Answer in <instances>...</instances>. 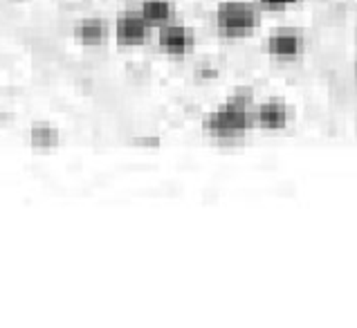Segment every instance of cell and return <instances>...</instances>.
<instances>
[{
	"label": "cell",
	"mask_w": 357,
	"mask_h": 328,
	"mask_svg": "<svg viewBox=\"0 0 357 328\" xmlns=\"http://www.w3.org/2000/svg\"><path fill=\"white\" fill-rule=\"evenodd\" d=\"M3 121H5V112H3V108H0V128H3Z\"/></svg>",
	"instance_id": "obj_13"
},
{
	"label": "cell",
	"mask_w": 357,
	"mask_h": 328,
	"mask_svg": "<svg viewBox=\"0 0 357 328\" xmlns=\"http://www.w3.org/2000/svg\"><path fill=\"white\" fill-rule=\"evenodd\" d=\"M196 77L198 79H216L218 77V68H213V66H202L196 70Z\"/></svg>",
	"instance_id": "obj_12"
},
{
	"label": "cell",
	"mask_w": 357,
	"mask_h": 328,
	"mask_svg": "<svg viewBox=\"0 0 357 328\" xmlns=\"http://www.w3.org/2000/svg\"><path fill=\"white\" fill-rule=\"evenodd\" d=\"M29 144L36 151H52L61 144V133L56 126L38 121V124L29 128Z\"/></svg>",
	"instance_id": "obj_9"
},
{
	"label": "cell",
	"mask_w": 357,
	"mask_h": 328,
	"mask_svg": "<svg viewBox=\"0 0 357 328\" xmlns=\"http://www.w3.org/2000/svg\"><path fill=\"white\" fill-rule=\"evenodd\" d=\"M254 90L241 88L213 108L202 121V131L211 140L229 144V142L243 140L254 128Z\"/></svg>",
	"instance_id": "obj_1"
},
{
	"label": "cell",
	"mask_w": 357,
	"mask_h": 328,
	"mask_svg": "<svg viewBox=\"0 0 357 328\" xmlns=\"http://www.w3.org/2000/svg\"><path fill=\"white\" fill-rule=\"evenodd\" d=\"M292 124V108L281 99H265L254 106V128L285 131Z\"/></svg>",
	"instance_id": "obj_6"
},
{
	"label": "cell",
	"mask_w": 357,
	"mask_h": 328,
	"mask_svg": "<svg viewBox=\"0 0 357 328\" xmlns=\"http://www.w3.org/2000/svg\"><path fill=\"white\" fill-rule=\"evenodd\" d=\"M301 0H257V5L263 7V9H277V12H281V9H288V7H294L299 5Z\"/></svg>",
	"instance_id": "obj_10"
},
{
	"label": "cell",
	"mask_w": 357,
	"mask_h": 328,
	"mask_svg": "<svg viewBox=\"0 0 357 328\" xmlns=\"http://www.w3.org/2000/svg\"><path fill=\"white\" fill-rule=\"evenodd\" d=\"M137 9L153 29L176 20V3L173 0H142Z\"/></svg>",
	"instance_id": "obj_8"
},
{
	"label": "cell",
	"mask_w": 357,
	"mask_h": 328,
	"mask_svg": "<svg viewBox=\"0 0 357 328\" xmlns=\"http://www.w3.org/2000/svg\"><path fill=\"white\" fill-rule=\"evenodd\" d=\"M213 23H216L220 36L245 38L259 29L261 7L257 3H243V0H225L216 7Z\"/></svg>",
	"instance_id": "obj_2"
},
{
	"label": "cell",
	"mask_w": 357,
	"mask_h": 328,
	"mask_svg": "<svg viewBox=\"0 0 357 328\" xmlns=\"http://www.w3.org/2000/svg\"><path fill=\"white\" fill-rule=\"evenodd\" d=\"M263 52L279 61H294L305 52V36L299 29L283 27L272 32L263 43Z\"/></svg>",
	"instance_id": "obj_4"
},
{
	"label": "cell",
	"mask_w": 357,
	"mask_h": 328,
	"mask_svg": "<svg viewBox=\"0 0 357 328\" xmlns=\"http://www.w3.org/2000/svg\"><path fill=\"white\" fill-rule=\"evenodd\" d=\"M110 36V27L104 18H81L75 25V38L77 43L86 45V47H99L104 45Z\"/></svg>",
	"instance_id": "obj_7"
},
{
	"label": "cell",
	"mask_w": 357,
	"mask_h": 328,
	"mask_svg": "<svg viewBox=\"0 0 357 328\" xmlns=\"http://www.w3.org/2000/svg\"><path fill=\"white\" fill-rule=\"evenodd\" d=\"M158 45L165 54L187 57L196 47V34H193L191 27L171 20V23L158 27Z\"/></svg>",
	"instance_id": "obj_5"
},
{
	"label": "cell",
	"mask_w": 357,
	"mask_h": 328,
	"mask_svg": "<svg viewBox=\"0 0 357 328\" xmlns=\"http://www.w3.org/2000/svg\"><path fill=\"white\" fill-rule=\"evenodd\" d=\"M153 27L139 14V9H124L115 18V40L121 47H137L144 45Z\"/></svg>",
	"instance_id": "obj_3"
},
{
	"label": "cell",
	"mask_w": 357,
	"mask_h": 328,
	"mask_svg": "<svg viewBox=\"0 0 357 328\" xmlns=\"http://www.w3.org/2000/svg\"><path fill=\"white\" fill-rule=\"evenodd\" d=\"M132 144H137L142 149H158L160 147V137H135Z\"/></svg>",
	"instance_id": "obj_11"
}]
</instances>
